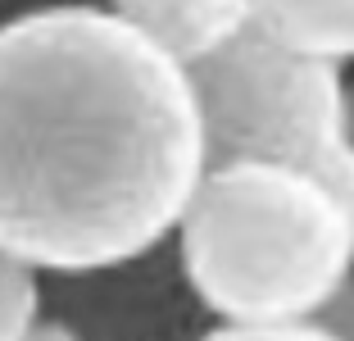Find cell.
<instances>
[{"instance_id": "3957f363", "label": "cell", "mask_w": 354, "mask_h": 341, "mask_svg": "<svg viewBox=\"0 0 354 341\" xmlns=\"http://www.w3.org/2000/svg\"><path fill=\"white\" fill-rule=\"evenodd\" d=\"M209 164L259 159L327 177L354 196V146L345 132L350 69L250 28L191 64Z\"/></svg>"}, {"instance_id": "30bf717a", "label": "cell", "mask_w": 354, "mask_h": 341, "mask_svg": "<svg viewBox=\"0 0 354 341\" xmlns=\"http://www.w3.org/2000/svg\"><path fill=\"white\" fill-rule=\"evenodd\" d=\"M345 132H350V146H354V69L345 78Z\"/></svg>"}, {"instance_id": "52a82bcc", "label": "cell", "mask_w": 354, "mask_h": 341, "mask_svg": "<svg viewBox=\"0 0 354 341\" xmlns=\"http://www.w3.org/2000/svg\"><path fill=\"white\" fill-rule=\"evenodd\" d=\"M46 310L41 269L0 250V341H19Z\"/></svg>"}, {"instance_id": "6da1fadb", "label": "cell", "mask_w": 354, "mask_h": 341, "mask_svg": "<svg viewBox=\"0 0 354 341\" xmlns=\"http://www.w3.org/2000/svg\"><path fill=\"white\" fill-rule=\"evenodd\" d=\"M209 173L196 78L95 5L0 23V250L100 269L177 232Z\"/></svg>"}, {"instance_id": "8992f818", "label": "cell", "mask_w": 354, "mask_h": 341, "mask_svg": "<svg viewBox=\"0 0 354 341\" xmlns=\"http://www.w3.org/2000/svg\"><path fill=\"white\" fill-rule=\"evenodd\" d=\"M254 23L309 55L354 69V0H254Z\"/></svg>"}, {"instance_id": "277c9868", "label": "cell", "mask_w": 354, "mask_h": 341, "mask_svg": "<svg viewBox=\"0 0 354 341\" xmlns=\"http://www.w3.org/2000/svg\"><path fill=\"white\" fill-rule=\"evenodd\" d=\"M46 310L68 319L82 341H200L214 310L196 291L177 237L100 269L41 273Z\"/></svg>"}, {"instance_id": "9c48e42d", "label": "cell", "mask_w": 354, "mask_h": 341, "mask_svg": "<svg viewBox=\"0 0 354 341\" xmlns=\"http://www.w3.org/2000/svg\"><path fill=\"white\" fill-rule=\"evenodd\" d=\"M19 341H82V332H77V328H73L68 319H59V314L41 310V319L32 323V328L23 332Z\"/></svg>"}, {"instance_id": "7a4b0ae2", "label": "cell", "mask_w": 354, "mask_h": 341, "mask_svg": "<svg viewBox=\"0 0 354 341\" xmlns=\"http://www.w3.org/2000/svg\"><path fill=\"white\" fill-rule=\"evenodd\" d=\"M177 250L218 323H318L354 282V196L286 164H209Z\"/></svg>"}, {"instance_id": "ba28073f", "label": "cell", "mask_w": 354, "mask_h": 341, "mask_svg": "<svg viewBox=\"0 0 354 341\" xmlns=\"http://www.w3.org/2000/svg\"><path fill=\"white\" fill-rule=\"evenodd\" d=\"M200 341H345L327 323H214Z\"/></svg>"}, {"instance_id": "5b68a950", "label": "cell", "mask_w": 354, "mask_h": 341, "mask_svg": "<svg viewBox=\"0 0 354 341\" xmlns=\"http://www.w3.org/2000/svg\"><path fill=\"white\" fill-rule=\"evenodd\" d=\"M109 10L187 69L254 23V0H109Z\"/></svg>"}]
</instances>
